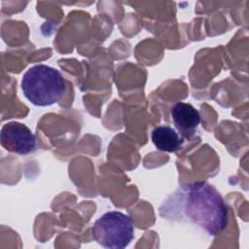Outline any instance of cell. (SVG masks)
<instances>
[{
  "label": "cell",
  "instance_id": "1",
  "mask_svg": "<svg viewBox=\"0 0 249 249\" xmlns=\"http://www.w3.org/2000/svg\"><path fill=\"white\" fill-rule=\"evenodd\" d=\"M167 219L183 218L210 235L222 232L229 222L228 207L220 193L206 182L186 185L169 196L160 208Z\"/></svg>",
  "mask_w": 249,
  "mask_h": 249
},
{
  "label": "cell",
  "instance_id": "2",
  "mask_svg": "<svg viewBox=\"0 0 249 249\" xmlns=\"http://www.w3.org/2000/svg\"><path fill=\"white\" fill-rule=\"evenodd\" d=\"M20 86L25 98L39 107L58 102L66 91V83L61 73L46 64L28 68L22 76Z\"/></svg>",
  "mask_w": 249,
  "mask_h": 249
},
{
  "label": "cell",
  "instance_id": "3",
  "mask_svg": "<svg viewBox=\"0 0 249 249\" xmlns=\"http://www.w3.org/2000/svg\"><path fill=\"white\" fill-rule=\"evenodd\" d=\"M91 235L104 248L123 249L134 238V225L128 215L121 211H108L94 222Z\"/></svg>",
  "mask_w": 249,
  "mask_h": 249
},
{
  "label": "cell",
  "instance_id": "4",
  "mask_svg": "<svg viewBox=\"0 0 249 249\" xmlns=\"http://www.w3.org/2000/svg\"><path fill=\"white\" fill-rule=\"evenodd\" d=\"M2 147L11 153L27 155L37 148V138L24 124L9 122L2 126L0 133Z\"/></svg>",
  "mask_w": 249,
  "mask_h": 249
},
{
  "label": "cell",
  "instance_id": "5",
  "mask_svg": "<svg viewBox=\"0 0 249 249\" xmlns=\"http://www.w3.org/2000/svg\"><path fill=\"white\" fill-rule=\"evenodd\" d=\"M171 118L177 132L187 140L192 139L200 124V114L192 104L177 102L171 109Z\"/></svg>",
  "mask_w": 249,
  "mask_h": 249
},
{
  "label": "cell",
  "instance_id": "6",
  "mask_svg": "<svg viewBox=\"0 0 249 249\" xmlns=\"http://www.w3.org/2000/svg\"><path fill=\"white\" fill-rule=\"evenodd\" d=\"M151 139L159 151L168 153H175L180 150L185 141L175 128L166 124L156 126L152 130Z\"/></svg>",
  "mask_w": 249,
  "mask_h": 249
}]
</instances>
